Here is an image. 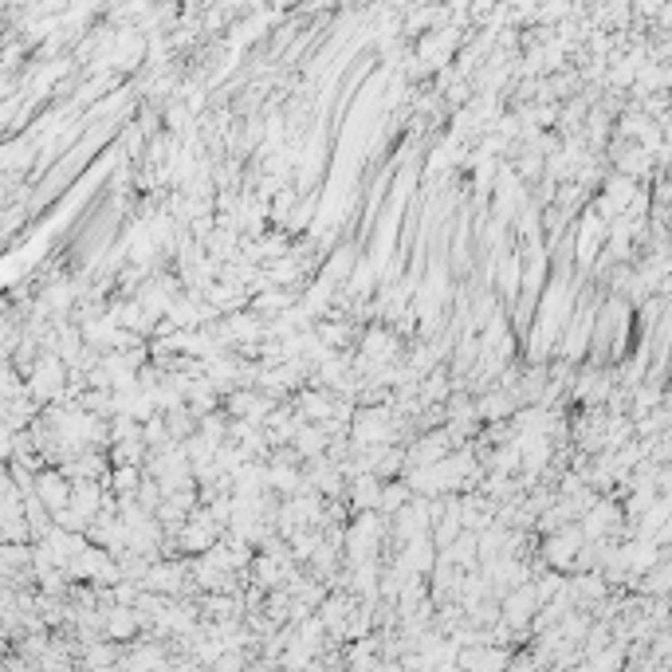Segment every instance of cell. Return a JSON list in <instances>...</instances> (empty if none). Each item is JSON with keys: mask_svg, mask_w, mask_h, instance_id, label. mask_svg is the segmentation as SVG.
<instances>
[{"mask_svg": "<svg viewBox=\"0 0 672 672\" xmlns=\"http://www.w3.org/2000/svg\"><path fill=\"white\" fill-rule=\"evenodd\" d=\"M36 496L51 507V515L67 511V503H71V488H67V480H63V472H44L36 484Z\"/></svg>", "mask_w": 672, "mask_h": 672, "instance_id": "obj_1", "label": "cell"}, {"mask_svg": "<svg viewBox=\"0 0 672 672\" xmlns=\"http://www.w3.org/2000/svg\"><path fill=\"white\" fill-rule=\"evenodd\" d=\"M303 417H315V421H323V417L330 413V405H327V397L323 393H303Z\"/></svg>", "mask_w": 672, "mask_h": 672, "instance_id": "obj_3", "label": "cell"}, {"mask_svg": "<svg viewBox=\"0 0 672 672\" xmlns=\"http://www.w3.org/2000/svg\"><path fill=\"white\" fill-rule=\"evenodd\" d=\"M295 444H299V453H303V456H318L323 448H327V433H323V428H299Z\"/></svg>", "mask_w": 672, "mask_h": 672, "instance_id": "obj_2", "label": "cell"}, {"mask_svg": "<svg viewBox=\"0 0 672 672\" xmlns=\"http://www.w3.org/2000/svg\"><path fill=\"white\" fill-rule=\"evenodd\" d=\"M480 413L484 417H503L507 413V397H488V401L480 405Z\"/></svg>", "mask_w": 672, "mask_h": 672, "instance_id": "obj_5", "label": "cell"}, {"mask_svg": "<svg viewBox=\"0 0 672 672\" xmlns=\"http://www.w3.org/2000/svg\"><path fill=\"white\" fill-rule=\"evenodd\" d=\"M114 488H118V491H134L138 488V468H114Z\"/></svg>", "mask_w": 672, "mask_h": 672, "instance_id": "obj_4", "label": "cell"}]
</instances>
